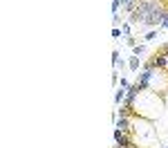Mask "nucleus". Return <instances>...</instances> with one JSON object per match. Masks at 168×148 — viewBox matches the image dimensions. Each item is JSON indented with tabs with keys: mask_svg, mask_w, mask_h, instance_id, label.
<instances>
[]
</instances>
